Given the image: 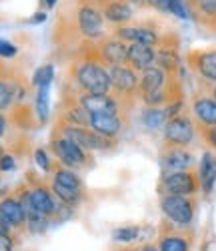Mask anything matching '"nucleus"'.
Here are the masks:
<instances>
[{"label":"nucleus","instance_id":"nucleus-37","mask_svg":"<svg viewBox=\"0 0 216 251\" xmlns=\"http://www.w3.org/2000/svg\"><path fill=\"white\" fill-rule=\"evenodd\" d=\"M206 139H208V143L212 145V149L216 151V127H210V129L206 131Z\"/></svg>","mask_w":216,"mask_h":251},{"label":"nucleus","instance_id":"nucleus-45","mask_svg":"<svg viewBox=\"0 0 216 251\" xmlns=\"http://www.w3.org/2000/svg\"><path fill=\"white\" fill-rule=\"evenodd\" d=\"M188 4H198V2H202V0H186Z\"/></svg>","mask_w":216,"mask_h":251},{"label":"nucleus","instance_id":"nucleus-14","mask_svg":"<svg viewBox=\"0 0 216 251\" xmlns=\"http://www.w3.org/2000/svg\"><path fill=\"white\" fill-rule=\"evenodd\" d=\"M126 65H130L134 71H146L150 67L156 65V50L154 47L150 45H140V43H134V45H128V60Z\"/></svg>","mask_w":216,"mask_h":251},{"label":"nucleus","instance_id":"nucleus-16","mask_svg":"<svg viewBox=\"0 0 216 251\" xmlns=\"http://www.w3.org/2000/svg\"><path fill=\"white\" fill-rule=\"evenodd\" d=\"M102 16L110 25L122 26V25H126V23H130V20H132L134 10H132V4L126 2V0H112V2L104 4Z\"/></svg>","mask_w":216,"mask_h":251},{"label":"nucleus","instance_id":"nucleus-10","mask_svg":"<svg viewBox=\"0 0 216 251\" xmlns=\"http://www.w3.org/2000/svg\"><path fill=\"white\" fill-rule=\"evenodd\" d=\"M52 151H54L56 159H60V163L66 165V167H82V165H86L84 149H80L76 143H72L66 137L54 139L52 141Z\"/></svg>","mask_w":216,"mask_h":251},{"label":"nucleus","instance_id":"nucleus-46","mask_svg":"<svg viewBox=\"0 0 216 251\" xmlns=\"http://www.w3.org/2000/svg\"><path fill=\"white\" fill-rule=\"evenodd\" d=\"M212 97H214V100H216V85H214V91H212Z\"/></svg>","mask_w":216,"mask_h":251},{"label":"nucleus","instance_id":"nucleus-33","mask_svg":"<svg viewBox=\"0 0 216 251\" xmlns=\"http://www.w3.org/2000/svg\"><path fill=\"white\" fill-rule=\"evenodd\" d=\"M16 52H18V49H16L12 43H8V40H0V56L10 58V56H14Z\"/></svg>","mask_w":216,"mask_h":251},{"label":"nucleus","instance_id":"nucleus-22","mask_svg":"<svg viewBox=\"0 0 216 251\" xmlns=\"http://www.w3.org/2000/svg\"><path fill=\"white\" fill-rule=\"evenodd\" d=\"M192 60H194V67H196V71L200 73V76L216 85V50L196 52L192 56Z\"/></svg>","mask_w":216,"mask_h":251},{"label":"nucleus","instance_id":"nucleus-5","mask_svg":"<svg viewBox=\"0 0 216 251\" xmlns=\"http://www.w3.org/2000/svg\"><path fill=\"white\" fill-rule=\"evenodd\" d=\"M198 177L194 175L190 169L186 171H172V173H164L162 177V191L170 193V195H184L190 197L196 193L198 189Z\"/></svg>","mask_w":216,"mask_h":251},{"label":"nucleus","instance_id":"nucleus-47","mask_svg":"<svg viewBox=\"0 0 216 251\" xmlns=\"http://www.w3.org/2000/svg\"><path fill=\"white\" fill-rule=\"evenodd\" d=\"M126 251H128V249H126Z\"/></svg>","mask_w":216,"mask_h":251},{"label":"nucleus","instance_id":"nucleus-6","mask_svg":"<svg viewBox=\"0 0 216 251\" xmlns=\"http://www.w3.org/2000/svg\"><path fill=\"white\" fill-rule=\"evenodd\" d=\"M164 139L172 147H186L194 139V125L188 117L176 115L166 121L164 125Z\"/></svg>","mask_w":216,"mask_h":251},{"label":"nucleus","instance_id":"nucleus-30","mask_svg":"<svg viewBox=\"0 0 216 251\" xmlns=\"http://www.w3.org/2000/svg\"><path fill=\"white\" fill-rule=\"evenodd\" d=\"M138 237V227H120L114 231V241L118 243H130Z\"/></svg>","mask_w":216,"mask_h":251},{"label":"nucleus","instance_id":"nucleus-4","mask_svg":"<svg viewBox=\"0 0 216 251\" xmlns=\"http://www.w3.org/2000/svg\"><path fill=\"white\" fill-rule=\"evenodd\" d=\"M52 191L54 195L66 205H74L80 199V191L82 185L80 179L76 177V173L68 171V169H58L54 173V181H52Z\"/></svg>","mask_w":216,"mask_h":251},{"label":"nucleus","instance_id":"nucleus-31","mask_svg":"<svg viewBox=\"0 0 216 251\" xmlns=\"http://www.w3.org/2000/svg\"><path fill=\"white\" fill-rule=\"evenodd\" d=\"M12 97H14V91L12 87L8 85L6 80H0V111L6 109L8 104L12 102Z\"/></svg>","mask_w":216,"mask_h":251},{"label":"nucleus","instance_id":"nucleus-44","mask_svg":"<svg viewBox=\"0 0 216 251\" xmlns=\"http://www.w3.org/2000/svg\"><path fill=\"white\" fill-rule=\"evenodd\" d=\"M94 2H100V4H108V2H112V0H94Z\"/></svg>","mask_w":216,"mask_h":251},{"label":"nucleus","instance_id":"nucleus-2","mask_svg":"<svg viewBox=\"0 0 216 251\" xmlns=\"http://www.w3.org/2000/svg\"><path fill=\"white\" fill-rule=\"evenodd\" d=\"M76 80H78V87L90 95H108V91L112 89L108 71L102 69L98 62H90V60L82 62L76 69Z\"/></svg>","mask_w":216,"mask_h":251},{"label":"nucleus","instance_id":"nucleus-21","mask_svg":"<svg viewBox=\"0 0 216 251\" xmlns=\"http://www.w3.org/2000/svg\"><path fill=\"white\" fill-rule=\"evenodd\" d=\"M198 183L204 193H210L216 183V155L206 151L200 159V169H198Z\"/></svg>","mask_w":216,"mask_h":251},{"label":"nucleus","instance_id":"nucleus-3","mask_svg":"<svg viewBox=\"0 0 216 251\" xmlns=\"http://www.w3.org/2000/svg\"><path fill=\"white\" fill-rule=\"evenodd\" d=\"M160 207H162V213L180 227L190 225L192 217H194V203L184 197V195H170L164 193V197L160 199Z\"/></svg>","mask_w":216,"mask_h":251},{"label":"nucleus","instance_id":"nucleus-39","mask_svg":"<svg viewBox=\"0 0 216 251\" xmlns=\"http://www.w3.org/2000/svg\"><path fill=\"white\" fill-rule=\"evenodd\" d=\"M8 227H10V225L2 219V215H0V233H6V231H8Z\"/></svg>","mask_w":216,"mask_h":251},{"label":"nucleus","instance_id":"nucleus-17","mask_svg":"<svg viewBox=\"0 0 216 251\" xmlns=\"http://www.w3.org/2000/svg\"><path fill=\"white\" fill-rule=\"evenodd\" d=\"M90 115V113H88ZM88 127L104 137V139H112L120 133V127H122V123L118 119V115H90V121H88Z\"/></svg>","mask_w":216,"mask_h":251},{"label":"nucleus","instance_id":"nucleus-32","mask_svg":"<svg viewBox=\"0 0 216 251\" xmlns=\"http://www.w3.org/2000/svg\"><path fill=\"white\" fill-rule=\"evenodd\" d=\"M34 159L38 163L40 169H44V171H50V161H48V155L44 153V149H36L34 153Z\"/></svg>","mask_w":216,"mask_h":251},{"label":"nucleus","instance_id":"nucleus-15","mask_svg":"<svg viewBox=\"0 0 216 251\" xmlns=\"http://www.w3.org/2000/svg\"><path fill=\"white\" fill-rule=\"evenodd\" d=\"M80 104L90 115H116L118 113L116 100L112 97H108V95H90V93H84L80 97Z\"/></svg>","mask_w":216,"mask_h":251},{"label":"nucleus","instance_id":"nucleus-23","mask_svg":"<svg viewBox=\"0 0 216 251\" xmlns=\"http://www.w3.org/2000/svg\"><path fill=\"white\" fill-rule=\"evenodd\" d=\"M166 121H168L166 111L160 109V107H148V109L142 113V123H144V127H146V129L156 131V129L164 127Z\"/></svg>","mask_w":216,"mask_h":251},{"label":"nucleus","instance_id":"nucleus-38","mask_svg":"<svg viewBox=\"0 0 216 251\" xmlns=\"http://www.w3.org/2000/svg\"><path fill=\"white\" fill-rule=\"evenodd\" d=\"M42 20H46V12H36L30 23H34V25H36V23H42Z\"/></svg>","mask_w":216,"mask_h":251},{"label":"nucleus","instance_id":"nucleus-27","mask_svg":"<svg viewBox=\"0 0 216 251\" xmlns=\"http://www.w3.org/2000/svg\"><path fill=\"white\" fill-rule=\"evenodd\" d=\"M48 89L50 87H38L36 95V115L42 123L48 119Z\"/></svg>","mask_w":216,"mask_h":251},{"label":"nucleus","instance_id":"nucleus-26","mask_svg":"<svg viewBox=\"0 0 216 251\" xmlns=\"http://www.w3.org/2000/svg\"><path fill=\"white\" fill-rule=\"evenodd\" d=\"M66 121H68V125H76V127H88L90 115L82 104H78V107H72L66 111Z\"/></svg>","mask_w":216,"mask_h":251},{"label":"nucleus","instance_id":"nucleus-8","mask_svg":"<svg viewBox=\"0 0 216 251\" xmlns=\"http://www.w3.org/2000/svg\"><path fill=\"white\" fill-rule=\"evenodd\" d=\"M20 203L24 205L26 215L28 213H38V215H44V217H52L58 211L52 195L44 189V187H34V189L26 191Z\"/></svg>","mask_w":216,"mask_h":251},{"label":"nucleus","instance_id":"nucleus-19","mask_svg":"<svg viewBox=\"0 0 216 251\" xmlns=\"http://www.w3.org/2000/svg\"><path fill=\"white\" fill-rule=\"evenodd\" d=\"M192 113L202 127H216V100L210 97H198L192 102Z\"/></svg>","mask_w":216,"mask_h":251},{"label":"nucleus","instance_id":"nucleus-28","mask_svg":"<svg viewBox=\"0 0 216 251\" xmlns=\"http://www.w3.org/2000/svg\"><path fill=\"white\" fill-rule=\"evenodd\" d=\"M52 78H54V69H52V65H44V67H40V69L34 73L32 82H34L36 87H50Z\"/></svg>","mask_w":216,"mask_h":251},{"label":"nucleus","instance_id":"nucleus-40","mask_svg":"<svg viewBox=\"0 0 216 251\" xmlns=\"http://www.w3.org/2000/svg\"><path fill=\"white\" fill-rule=\"evenodd\" d=\"M126 2H130V4H134V6H146L148 0H126Z\"/></svg>","mask_w":216,"mask_h":251},{"label":"nucleus","instance_id":"nucleus-13","mask_svg":"<svg viewBox=\"0 0 216 251\" xmlns=\"http://www.w3.org/2000/svg\"><path fill=\"white\" fill-rule=\"evenodd\" d=\"M62 137L70 139L72 143H76L80 149H102L106 147V139L96 135L92 129H86V127H76V125H68L64 127L62 131Z\"/></svg>","mask_w":216,"mask_h":251},{"label":"nucleus","instance_id":"nucleus-35","mask_svg":"<svg viewBox=\"0 0 216 251\" xmlns=\"http://www.w3.org/2000/svg\"><path fill=\"white\" fill-rule=\"evenodd\" d=\"M14 169V159L10 155L0 157V171H12Z\"/></svg>","mask_w":216,"mask_h":251},{"label":"nucleus","instance_id":"nucleus-12","mask_svg":"<svg viewBox=\"0 0 216 251\" xmlns=\"http://www.w3.org/2000/svg\"><path fill=\"white\" fill-rule=\"evenodd\" d=\"M98 56L102 62L110 67H116V65H126L128 60V45L120 38H108V40H102L98 45Z\"/></svg>","mask_w":216,"mask_h":251},{"label":"nucleus","instance_id":"nucleus-9","mask_svg":"<svg viewBox=\"0 0 216 251\" xmlns=\"http://www.w3.org/2000/svg\"><path fill=\"white\" fill-rule=\"evenodd\" d=\"M108 76H110V87L118 95H132L134 91H138L140 78L132 67H126V65L110 67L108 69Z\"/></svg>","mask_w":216,"mask_h":251},{"label":"nucleus","instance_id":"nucleus-29","mask_svg":"<svg viewBox=\"0 0 216 251\" xmlns=\"http://www.w3.org/2000/svg\"><path fill=\"white\" fill-rule=\"evenodd\" d=\"M172 16H178L182 20L186 18H192V10H190V4L186 2V0H172L170 2V12Z\"/></svg>","mask_w":216,"mask_h":251},{"label":"nucleus","instance_id":"nucleus-20","mask_svg":"<svg viewBox=\"0 0 216 251\" xmlns=\"http://www.w3.org/2000/svg\"><path fill=\"white\" fill-rule=\"evenodd\" d=\"M0 215H2V219L10 227H18V225H22L26 221V209L18 199L8 197L4 201H0Z\"/></svg>","mask_w":216,"mask_h":251},{"label":"nucleus","instance_id":"nucleus-24","mask_svg":"<svg viewBox=\"0 0 216 251\" xmlns=\"http://www.w3.org/2000/svg\"><path fill=\"white\" fill-rule=\"evenodd\" d=\"M156 67H160L166 73H172L178 69V54L174 52V49L170 47H162L156 50Z\"/></svg>","mask_w":216,"mask_h":251},{"label":"nucleus","instance_id":"nucleus-36","mask_svg":"<svg viewBox=\"0 0 216 251\" xmlns=\"http://www.w3.org/2000/svg\"><path fill=\"white\" fill-rule=\"evenodd\" d=\"M0 251H12V239L6 233H0Z\"/></svg>","mask_w":216,"mask_h":251},{"label":"nucleus","instance_id":"nucleus-42","mask_svg":"<svg viewBox=\"0 0 216 251\" xmlns=\"http://www.w3.org/2000/svg\"><path fill=\"white\" fill-rule=\"evenodd\" d=\"M140 251H160V249H156V247H152V245H146V247H142Z\"/></svg>","mask_w":216,"mask_h":251},{"label":"nucleus","instance_id":"nucleus-34","mask_svg":"<svg viewBox=\"0 0 216 251\" xmlns=\"http://www.w3.org/2000/svg\"><path fill=\"white\" fill-rule=\"evenodd\" d=\"M170 2H172V0H148L150 6L156 8L158 12H164V14L170 12Z\"/></svg>","mask_w":216,"mask_h":251},{"label":"nucleus","instance_id":"nucleus-18","mask_svg":"<svg viewBox=\"0 0 216 251\" xmlns=\"http://www.w3.org/2000/svg\"><path fill=\"white\" fill-rule=\"evenodd\" d=\"M194 163V157L184 151L182 147H172L170 145V149L162 155V167H164V171L166 173H172V171H186L190 169Z\"/></svg>","mask_w":216,"mask_h":251},{"label":"nucleus","instance_id":"nucleus-43","mask_svg":"<svg viewBox=\"0 0 216 251\" xmlns=\"http://www.w3.org/2000/svg\"><path fill=\"white\" fill-rule=\"evenodd\" d=\"M56 2H58V0H46V6H48V8H52Z\"/></svg>","mask_w":216,"mask_h":251},{"label":"nucleus","instance_id":"nucleus-41","mask_svg":"<svg viewBox=\"0 0 216 251\" xmlns=\"http://www.w3.org/2000/svg\"><path fill=\"white\" fill-rule=\"evenodd\" d=\"M4 131H6V121H4V117L0 115V137L4 135Z\"/></svg>","mask_w":216,"mask_h":251},{"label":"nucleus","instance_id":"nucleus-25","mask_svg":"<svg viewBox=\"0 0 216 251\" xmlns=\"http://www.w3.org/2000/svg\"><path fill=\"white\" fill-rule=\"evenodd\" d=\"M158 249H160V251H188V241H186V237L176 235V233L164 235V237L160 239Z\"/></svg>","mask_w":216,"mask_h":251},{"label":"nucleus","instance_id":"nucleus-11","mask_svg":"<svg viewBox=\"0 0 216 251\" xmlns=\"http://www.w3.org/2000/svg\"><path fill=\"white\" fill-rule=\"evenodd\" d=\"M114 36L124 40L126 45H134V43H140V45H150V47H156L160 43V36L156 30L148 28V26H118L114 30Z\"/></svg>","mask_w":216,"mask_h":251},{"label":"nucleus","instance_id":"nucleus-7","mask_svg":"<svg viewBox=\"0 0 216 251\" xmlns=\"http://www.w3.org/2000/svg\"><path fill=\"white\" fill-rule=\"evenodd\" d=\"M78 30L90 40H98L104 36V16L92 4H84L78 8Z\"/></svg>","mask_w":216,"mask_h":251},{"label":"nucleus","instance_id":"nucleus-1","mask_svg":"<svg viewBox=\"0 0 216 251\" xmlns=\"http://www.w3.org/2000/svg\"><path fill=\"white\" fill-rule=\"evenodd\" d=\"M168 73L162 71L160 67H150L146 71H142L140 76V85L138 91L142 95V100L148 107H160L168 100Z\"/></svg>","mask_w":216,"mask_h":251}]
</instances>
